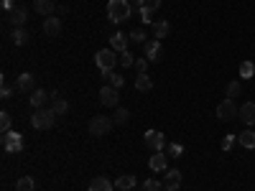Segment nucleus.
<instances>
[{
	"label": "nucleus",
	"mask_w": 255,
	"mask_h": 191,
	"mask_svg": "<svg viewBox=\"0 0 255 191\" xmlns=\"http://www.w3.org/2000/svg\"><path fill=\"white\" fill-rule=\"evenodd\" d=\"M130 13H133V8H130L128 0H110V3H108V16H110L112 23H123V21H128Z\"/></svg>",
	"instance_id": "1"
},
{
	"label": "nucleus",
	"mask_w": 255,
	"mask_h": 191,
	"mask_svg": "<svg viewBox=\"0 0 255 191\" xmlns=\"http://www.w3.org/2000/svg\"><path fill=\"white\" fill-rule=\"evenodd\" d=\"M56 112L54 110H46V107H41V110H36L34 112V117H31V125L36 127V130H51L54 127V123H56Z\"/></svg>",
	"instance_id": "2"
},
{
	"label": "nucleus",
	"mask_w": 255,
	"mask_h": 191,
	"mask_svg": "<svg viewBox=\"0 0 255 191\" xmlns=\"http://www.w3.org/2000/svg\"><path fill=\"white\" fill-rule=\"evenodd\" d=\"M112 127H115V120H112V117L97 115V117H92V120H89V135L102 138V135H108Z\"/></svg>",
	"instance_id": "3"
},
{
	"label": "nucleus",
	"mask_w": 255,
	"mask_h": 191,
	"mask_svg": "<svg viewBox=\"0 0 255 191\" xmlns=\"http://www.w3.org/2000/svg\"><path fill=\"white\" fill-rule=\"evenodd\" d=\"M95 64H97V69L102 71H112L115 69V64H117V51H112V49H102V51H97L95 54Z\"/></svg>",
	"instance_id": "4"
},
{
	"label": "nucleus",
	"mask_w": 255,
	"mask_h": 191,
	"mask_svg": "<svg viewBox=\"0 0 255 191\" xmlns=\"http://www.w3.org/2000/svg\"><path fill=\"white\" fill-rule=\"evenodd\" d=\"M0 143H3V151H5V153H21V151H23V135L16 133V130H10V133H3Z\"/></svg>",
	"instance_id": "5"
},
{
	"label": "nucleus",
	"mask_w": 255,
	"mask_h": 191,
	"mask_svg": "<svg viewBox=\"0 0 255 191\" xmlns=\"http://www.w3.org/2000/svg\"><path fill=\"white\" fill-rule=\"evenodd\" d=\"M237 115H240V110H237V105H235V99H222L219 105H217L219 123H230V120H235Z\"/></svg>",
	"instance_id": "6"
},
{
	"label": "nucleus",
	"mask_w": 255,
	"mask_h": 191,
	"mask_svg": "<svg viewBox=\"0 0 255 191\" xmlns=\"http://www.w3.org/2000/svg\"><path fill=\"white\" fill-rule=\"evenodd\" d=\"M143 140H146V145H148L153 153H161L163 148H166V135H163L161 130H146Z\"/></svg>",
	"instance_id": "7"
},
{
	"label": "nucleus",
	"mask_w": 255,
	"mask_h": 191,
	"mask_svg": "<svg viewBox=\"0 0 255 191\" xmlns=\"http://www.w3.org/2000/svg\"><path fill=\"white\" fill-rule=\"evenodd\" d=\"M117 90H115V87L112 84H105L102 87V90H100V102H102V105L105 107H117Z\"/></svg>",
	"instance_id": "8"
},
{
	"label": "nucleus",
	"mask_w": 255,
	"mask_h": 191,
	"mask_svg": "<svg viewBox=\"0 0 255 191\" xmlns=\"http://www.w3.org/2000/svg\"><path fill=\"white\" fill-rule=\"evenodd\" d=\"M161 54H163V49H161L158 38L156 41H146V59H148V62H158Z\"/></svg>",
	"instance_id": "9"
},
{
	"label": "nucleus",
	"mask_w": 255,
	"mask_h": 191,
	"mask_svg": "<svg viewBox=\"0 0 255 191\" xmlns=\"http://www.w3.org/2000/svg\"><path fill=\"white\" fill-rule=\"evenodd\" d=\"M148 166H151V171H166L169 168V156L166 153H153L151 160H148Z\"/></svg>",
	"instance_id": "10"
},
{
	"label": "nucleus",
	"mask_w": 255,
	"mask_h": 191,
	"mask_svg": "<svg viewBox=\"0 0 255 191\" xmlns=\"http://www.w3.org/2000/svg\"><path fill=\"white\" fill-rule=\"evenodd\" d=\"M179 186H182V173H179L176 168H174V171H166V179H163V189L179 191Z\"/></svg>",
	"instance_id": "11"
},
{
	"label": "nucleus",
	"mask_w": 255,
	"mask_h": 191,
	"mask_svg": "<svg viewBox=\"0 0 255 191\" xmlns=\"http://www.w3.org/2000/svg\"><path fill=\"white\" fill-rule=\"evenodd\" d=\"M43 33L46 36H59L62 33V21H59L56 16H49L46 21H43Z\"/></svg>",
	"instance_id": "12"
},
{
	"label": "nucleus",
	"mask_w": 255,
	"mask_h": 191,
	"mask_svg": "<svg viewBox=\"0 0 255 191\" xmlns=\"http://www.w3.org/2000/svg\"><path fill=\"white\" fill-rule=\"evenodd\" d=\"M112 189H115V184H112L110 179H105V176H97V179L89 181V189H87V191H112Z\"/></svg>",
	"instance_id": "13"
},
{
	"label": "nucleus",
	"mask_w": 255,
	"mask_h": 191,
	"mask_svg": "<svg viewBox=\"0 0 255 191\" xmlns=\"http://www.w3.org/2000/svg\"><path fill=\"white\" fill-rule=\"evenodd\" d=\"M240 120L245 125H255V102H245V105L240 107Z\"/></svg>",
	"instance_id": "14"
},
{
	"label": "nucleus",
	"mask_w": 255,
	"mask_h": 191,
	"mask_svg": "<svg viewBox=\"0 0 255 191\" xmlns=\"http://www.w3.org/2000/svg\"><path fill=\"white\" fill-rule=\"evenodd\" d=\"M34 8H36V13H38V16H51V13L56 10V3H54V0H34Z\"/></svg>",
	"instance_id": "15"
},
{
	"label": "nucleus",
	"mask_w": 255,
	"mask_h": 191,
	"mask_svg": "<svg viewBox=\"0 0 255 191\" xmlns=\"http://www.w3.org/2000/svg\"><path fill=\"white\" fill-rule=\"evenodd\" d=\"M128 41H130V36H123V33H115V36H110V49L112 51H128Z\"/></svg>",
	"instance_id": "16"
},
{
	"label": "nucleus",
	"mask_w": 255,
	"mask_h": 191,
	"mask_svg": "<svg viewBox=\"0 0 255 191\" xmlns=\"http://www.w3.org/2000/svg\"><path fill=\"white\" fill-rule=\"evenodd\" d=\"M26 21H28V10H26V8H21V5H18V8H13V10H10V23L16 26V28H23V23H26Z\"/></svg>",
	"instance_id": "17"
},
{
	"label": "nucleus",
	"mask_w": 255,
	"mask_h": 191,
	"mask_svg": "<svg viewBox=\"0 0 255 191\" xmlns=\"http://www.w3.org/2000/svg\"><path fill=\"white\" fill-rule=\"evenodd\" d=\"M16 90L18 92H34V74L23 71V74L18 77V82H16Z\"/></svg>",
	"instance_id": "18"
},
{
	"label": "nucleus",
	"mask_w": 255,
	"mask_h": 191,
	"mask_svg": "<svg viewBox=\"0 0 255 191\" xmlns=\"http://www.w3.org/2000/svg\"><path fill=\"white\" fill-rule=\"evenodd\" d=\"M49 97H51L49 92H43V90H34V92H31V107H34V110H41L43 105H46V99H49Z\"/></svg>",
	"instance_id": "19"
},
{
	"label": "nucleus",
	"mask_w": 255,
	"mask_h": 191,
	"mask_svg": "<svg viewBox=\"0 0 255 191\" xmlns=\"http://www.w3.org/2000/svg\"><path fill=\"white\" fill-rule=\"evenodd\" d=\"M51 99H54L51 110H54L56 115H67V112H69V102H67L64 97H59V95H51Z\"/></svg>",
	"instance_id": "20"
},
{
	"label": "nucleus",
	"mask_w": 255,
	"mask_h": 191,
	"mask_svg": "<svg viewBox=\"0 0 255 191\" xmlns=\"http://www.w3.org/2000/svg\"><path fill=\"white\" fill-rule=\"evenodd\" d=\"M136 90H138V92H151V90H153L151 77H148V74H138V77H136Z\"/></svg>",
	"instance_id": "21"
},
{
	"label": "nucleus",
	"mask_w": 255,
	"mask_h": 191,
	"mask_svg": "<svg viewBox=\"0 0 255 191\" xmlns=\"http://www.w3.org/2000/svg\"><path fill=\"white\" fill-rule=\"evenodd\" d=\"M237 140H240V145H243V148H248V151L255 148V133H253V130H245V133H240Z\"/></svg>",
	"instance_id": "22"
},
{
	"label": "nucleus",
	"mask_w": 255,
	"mask_h": 191,
	"mask_svg": "<svg viewBox=\"0 0 255 191\" xmlns=\"http://www.w3.org/2000/svg\"><path fill=\"white\" fill-rule=\"evenodd\" d=\"M169 31H171L169 21H153V33H156V38H158V41H161L163 36H169Z\"/></svg>",
	"instance_id": "23"
},
{
	"label": "nucleus",
	"mask_w": 255,
	"mask_h": 191,
	"mask_svg": "<svg viewBox=\"0 0 255 191\" xmlns=\"http://www.w3.org/2000/svg\"><path fill=\"white\" fill-rule=\"evenodd\" d=\"M133 186H136V176H133V173H125V176H120V179H117V189L120 191H130Z\"/></svg>",
	"instance_id": "24"
},
{
	"label": "nucleus",
	"mask_w": 255,
	"mask_h": 191,
	"mask_svg": "<svg viewBox=\"0 0 255 191\" xmlns=\"http://www.w3.org/2000/svg\"><path fill=\"white\" fill-rule=\"evenodd\" d=\"M28 38H31V36H28L26 28H16V31H13V41H16V46H26Z\"/></svg>",
	"instance_id": "25"
},
{
	"label": "nucleus",
	"mask_w": 255,
	"mask_h": 191,
	"mask_svg": "<svg viewBox=\"0 0 255 191\" xmlns=\"http://www.w3.org/2000/svg\"><path fill=\"white\" fill-rule=\"evenodd\" d=\"M102 79H105V82H110V84L115 87V90H120V87L125 84V79H123V77H117V74H112V71H105Z\"/></svg>",
	"instance_id": "26"
},
{
	"label": "nucleus",
	"mask_w": 255,
	"mask_h": 191,
	"mask_svg": "<svg viewBox=\"0 0 255 191\" xmlns=\"http://www.w3.org/2000/svg\"><path fill=\"white\" fill-rule=\"evenodd\" d=\"M112 120H115V125H125V123L130 120V112H128L125 107H117V110H115V117H112Z\"/></svg>",
	"instance_id": "27"
},
{
	"label": "nucleus",
	"mask_w": 255,
	"mask_h": 191,
	"mask_svg": "<svg viewBox=\"0 0 255 191\" xmlns=\"http://www.w3.org/2000/svg\"><path fill=\"white\" fill-rule=\"evenodd\" d=\"M16 191H36V189H34V179H31V176H23V179H18Z\"/></svg>",
	"instance_id": "28"
},
{
	"label": "nucleus",
	"mask_w": 255,
	"mask_h": 191,
	"mask_svg": "<svg viewBox=\"0 0 255 191\" xmlns=\"http://www.w3.org/2000/svg\"><path fill=\"white\" fill-rule=\"evenodd\" d=\"M255 74V64L253 62H243V64H240V77H243V79H250Z\"/></svg>",
	"instance_id": "29"
},
{
	"label": "nucleus",
	"mask_w": 255,
	"mask_h": 191,
	"mask_svg": "<svg viewBox=\"0 0 255 191\" xmlns=\"http://www.w3.org/2000/svg\"><path fill=\"white\" fill-rule=\"evenodd\" d=\"M182 153H184V145H182V143H171V145H166V156H169V158H179Z\"/></svg>",
	"instance_id": "30"
},
{
	"label": "nucleus",
	"mask_w": 255,
	"mask_h": 191,
	"mask_svg": "<svg viewBox=\"0 0 255 191\" xmlns=\"http://www.w3.org/2000/svg\"><path fill=\"white\" fill-rule=\"evenodd\" d=\"M10 123H13V117L8 112H0V133H10Z\"/></svg>",
	"instance_id": "31"
},
{
	"label": "nucleus",
	"mask_w": 255,
	"mask_h": 191,
	"mask_svg": "<svg viewBox=\"0 0 255 191\" xmlns=\"http://www.w3.org/2000/svg\"><path fill=\"white\" fill-rule=\"evenodd\" d=\"M235 140H237V135H224V138H222V151L230 153V151L235 148Z\"/></svg>",
	"instance_id": "32"
},
{
	"label": "nucleus",
	"mask_w": 255,
	"mask_h": 191,
	"mask_svg": "<svg viewBox=\"0 0 255 191\" xmlns=\"http://www.w3.org/2000/svg\"><path fill=\"white\" fill-rule=\"evenodd\" d=\"M161 189H163V184H158V181H153V179H148L138 191H161Z\"/></svg>",
	"instance_id": "33"
},
{
	"label": "nucleus",
	"mask_w": 255,
	"mask_h": 191,
	"mask_svg": "<svg viewBox=\"0 0 255 191\" xmlns=\"http://www.w3.org/2000/svg\"><path fill=\"white\" fill-rule=\"evenodd\" d=\"M148 64H151V62H148V59H136V64H133V69H136L138 74H146Z\"/></svg>",
	"instance_id": "34"
},
{
	"label": "nucleus",
	"mask_w": 255,
	"mask_h": 191,
	"mask_svg": "<svg viewBox=\"0 0 255 191\" xmlns=\"http://www.w3.org/2000/svg\"><path fill=\"white\" fill-rule=\"evenodd\" d=\"M240 95V82H230L227 84V99H235Z\"/></svg>",
	"instance_id": "35"
},
{
	"label": "nucleus",
	"mask_w": 255,
	"mask_h": 191,
	"mask_svg": "<svg viewBox=\"0 0 255 191\" xmlns=\"http://www.w3.org/2000/svg\"><path fill=\"white\" fill-rule=\"evenodd\" d=\"M120 64H123V66H133V64H136V59H133L130 51H123V54H120Z\"/></svg>",
	"instance_id": "36"
},
{
	"label": "nucleus",
	"mask_w": 255,
	"mask_h": 191,
	"mask_svg": "<svg viewBox=\"0 0 255 191\" xmlns=\"http://www.w3.org/2000/svg\"><path fill=\"white\" fill-rule=\"evenodd\" d=\"M158 8H161V0H143V8H141V10H151V13H153V10H158Z\"/></svg>",
	"instance_id": "37"
},
{
	"label": "nucleus",
	"mask_w": 255,
	"mask_h": 191,
	"mask_svg": "<svg viewBox=\"0 0 255 191\" xmlns=\"http://www.w3.org/2000/svg\"><path fill=\"white\" fill-rule=\"evenodd\" d=\"M130 41H138V43H143V41H146V33H143V31H138V28H136V31L130 33Z\"/></svg>",
	"instance_id": "38"
},
{
	"label": "nucleus",
	"mask_w": 255,
	"mask_h": 191,
	"mask_svg": "<svg viewBox=\"0 0 255 191\" xmlns=\"http://www.w3.org/2000/svg\"><path fill=\"white\" fill-rule=\"evenodd\" d=\"M141 18H143V23H153V13L151 10H141Z\"/></svg>",
	"instance_id": "39"
},
{
	"label": "nucleus",
	"mask_w": 255,
	"mask_h": 191,
	"mask_svg": "<svg viewBox=\"0 0 255 191\" xmlns=\"http://www.w3.org/2000/svg\"><path fill=\"white\" fill-rule=\"evenodd\" d=\"M10 92H13L10 87H8V84H3V90H0V97H3V99H8V97H10Z\"/></svg>",
	"instance_id": "40"
},
{
	"label": "nucleus",
	"mask_w": 255,
	"mask_h": 191,
	"mask_svg": "<svg viewBox=\"0 0 255 191\" xmlns=\"http://www.w3.org/2000/svg\"><path fill=\"white\" fill-rule=\"evenodd\" d=\"M128 3H130V8H133V10H136V8L141 10V8H143V0H128Z\"/></svg>",
	"instance_id": "41"
},
{
	"label": "nucleus",
	"mask_w": 255,
	"mask_h": 191,
	"mask_svg": "<svg viewBox=\"0 0 255 191\" xmlns=\"http://www.w3.org/2000/svg\"><path fill=\"white\" fill-rule=\"evenodd\" d=\"M10 5H13V0H3V8H10ZM10 10H13V8H10Z\"/></svg>",
	"instance_id": "42"
},
{
	"label": "nucleus",
	"mask_w": 255,
	"mask_h": 191,
	"mask_svg": "<svg viewBox=\"0 0 255 191\" xmlns=\"http://www.w3.org/2000/svg\"><path fill=\"white\" fill-rule=\"evenodd\" d=\"M179 191H182V189H179Z\"/></svg>",
	"instance_id": "43"
}]
</instances>
